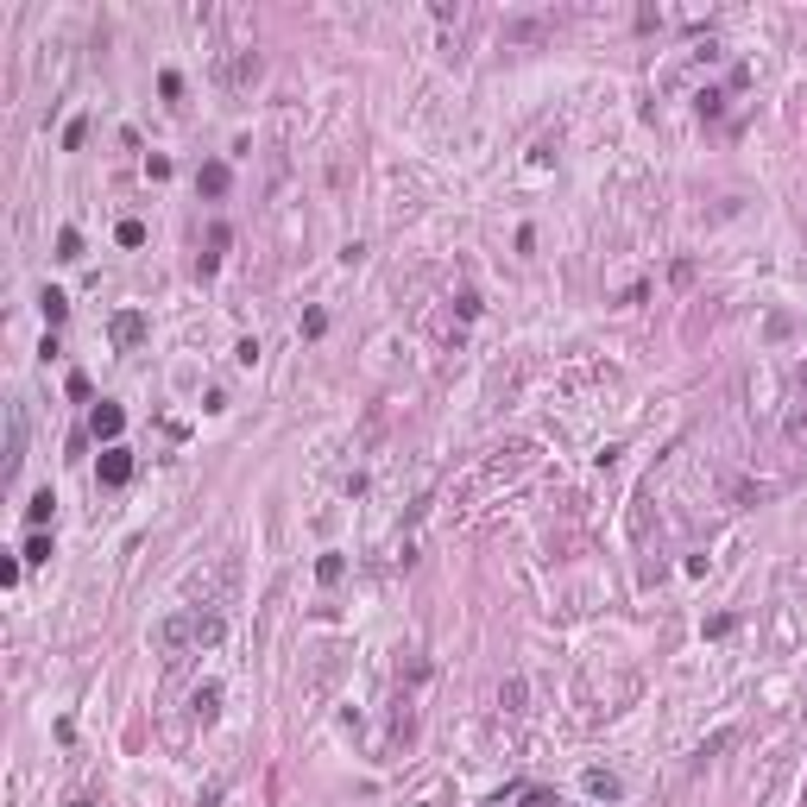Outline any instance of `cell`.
<instances>
[{
  "instance_id": "1",
  "label": "cell",
  "mask_w": 807,
  "mask_h": 807,
  "mask_svg": "<svg viewBox=\"0 0 807 807\" xmlns=\"http://www.w3.org/2000/svg\"><path fill=\"white\" fill-rule=\"evenodd\" d=\"M214 637H222V612H202V606H190V612H171V618L158 625V650H165V656L202 650V643H214Z\"/></svg>"
},
{
  "instance_id": "2",
  "label": "cell",
  "mask_w": 807,
  "mask_h": 807,
  "mask_svg": "<svg viewBox=\"0 0 807 807\" xmlns=\"http://www.w3.org/2000/svg\"><path fill=\"white\" fill-rule=\"evenodd\" d=\"M26 461V404H7V473H20Z\"/></svg>"
},
{
  "instance_id": "3",
  "label": "cell",
  "mask_w": 807,
  "mask_h": 807,
  "mask_svg": "<svg viewBox=\"0 0 807 807\" xmlns=\"http://www.w3.org/2000/svg\"><path fill=\"white\" fill-rule=\"evenodd\" d=\"M89 429H95V442H114V435L126 429V410H120V404H95V416H89Z\"/></svg>"
},
{
  "instance_id": "4",
  "label": "cell",
  "mask_w": 807,
  "mask_h": 807,
  "mask_svg": "<svg viewBox=\"0 0 807 807\" xmlns=\"http://www.w3.org/2000/svg\"><path fill=\"white\" fill-rule=\"evenodd\" d=\"M253 77H259V57H253V51L222 57V83H253Z\"/></svg>"
},
{
  "instance_id": "5",
  "label": "cell",
  "mask_w": 807,
  "mask_h": 807,
  "mask_svg": "<svg viewBox=\"0 0 807 807\" xmlns=\"http://www.w3.org/2000/svg\"><path fill=\"white\" fill-rule=\"evenodd\" d=\"M101 480H108V486H126V480H133V455H126V448H108V455H101Z\"/></svg>"
},
{
  "instance_id": "6",
  "label": "cell",
  "mask_w": 807,
  "mask_h": 807,
  "mask_svg": "<svg viewBox=\"0 0 807 807\" xmlns=\"http://www.w3.org/2000/svg\"><path fill=\"white\" fill-rule=\"evenodd\" d=\"M114 341H120V347H139V341H145V316H139V310L114 316Z\"/></svg>"
},
{
  "instance_id": "7",
  "label": "cell",
  "mask_w": 807,
  "mask_h": 807,
  "mask_svg": "<svg viewBox=\"0 0 807 807\" xmlns=\"http://www.w3.org/2000/svg\"><path fill=\"white\" fill-rule=\"evenodd\" d=\"M202 190L222 196V190H228V165H202Z\"/></svg>"
},
{
  "instance_id": "8",
  "label": "cell",
  "mask_w": 807,
  "mask_h": 807,
  "mask_svg": "<svg viewBox=\"0 0 807 807\" xmlns=\"http://www.w3.org/2000/svg\"><path fill=\"white\" fill-rule=\"evenodd\" d=\"M57 259H83V234H77V228L57 234Z\"/></svg>"
},
{
  "instance_id": "9",
  "label": "cell",
  "mask_w": 807,
  "mask_h": 807,
  "mask_svg": "<svg viewBox=\"0 0 807 807\" xmlns=\"http://www.w3.org/2000/svg\"><path fill=\"white\" fill-rule=\"evenodd\" d=\"M44 518H51V492H38V498H32V504H26V524H32V530H38V524H44Z\"/></svg>"
},
{
  "instance_id": "10",
  "label": "cell",
  "mask_w": 807,
  "mask_h": 807,
  "mask_svg": "<svg viewBox=\"0 0 807 807\" xmlns=\"http://www.w3.org/2000/svg\"><path fill=\"white\" fill-rule=\"evenodd\" d=\"M214 700H222V688H202L190 706H196V719H214Z\"/></svg>"
},
{
  "instance_id": "11",
  "label": "cell",
  "mask_w": 807,
  "mask_h": 807,
  "mask_svg": "<svg viewBox=\"0 0 807 807\" xmlns=\"http://www.w3.org/2000/svg\"><path fill=\"white\" fill-rule=\"evenodd\" d=\"M44 316H51V322H63V316H69V303L57 297V290H44Z\"/></svg>"
},
{
  "instance_id": "12",
  "label": "cell",
  "mask_w": 807,
  "mask_h": 807,
  "mask_svg": "<svg viewBox=\"0 0 807 807\" xmlns=\"http://www.w3.org/2000/svg\"><path fill=\"white\" fill-rule=\"evenodd\" d=\"M26 561H51V537H32L26 543Z\"/></svg>"
}]
</instances>
